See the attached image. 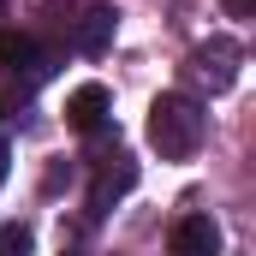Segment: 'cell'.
Returning <instances> with one entry per match:
<instances>
[{
    "label": "cell",
    "instance_id": "cell-1",
    "mask_svg": "<svg viewBox=\"0 0 256 256\" xmlns=\"http://www.w3.org/2000/svg\"><path fill=\"white\" fill-rule=\"evenodd\" d=\"M202 131H208V114L196 108L191 96H161L149 108V143L161 149V161H185L202 149Z\"/></svg>",
    "mask_w": 256,
    "mask_h": 256
},
{
    "label": "cell",
    "instance_id": "cell-2",
    "mask_svg": "<svg viewBox=\"0 0 256 256\" xmlns=\"http://www.w3.org/2000/svg\"><path fill=\"white\" fill-rule=\"evenodd\" d=\"M238 42L232 36H208L202 48L191 54V66H196V78H208V90H232V78H238Z\"/></svg>",
    "mask_w": 256,
    "mask_h": 256
},
{
    "label": "cell",
    "instance_id": "cell-3",
    "mask_svg": "<svg viewBox=\"0 0 256 256\" xmlns=\"http://www.w3.org/2000/svg\"><path fill=\"white\" fill-rule=\"evenodd\" d=\"M131 185H137V161H131V155H108V161L96 167V179H90V214H108L114 196H126Z\"/></svg>",
    "mask_w": 256,
    "mask_h": 256
},
{
    "label": "cell",
    "instance_id": "cell-4",
    "mask_svg": "<svg viewBox=\"0 0 256 256\" xmlns=\"http://www.w3.org/2000/svg\"><path fill=\"white\" fill-rule=\"evenodd\" d=\"M108 108H114V96H108L102 84H78V90L66 96V126L90 137V131H102V126H108Z\"/></svg>",
    "mask_w": 256,
    "mask_h": 256
},
{
    "label": "cell",
    "instance_id": "cell-5",
    "mask_svg": "<svg viewBox=\"0 0 256 256\" xmlns=\"http://www.w3.org/2000/svg\"><path fill=\"white\" fill-rule=\"evenodd\" d=\"M167 256H220V226L208 214H185L167 238Z\"/></svg>",
    "mask_w": 256,
    "mask_h": 256
},
{
    "label": "cell",
    "instance_id": "cell-6",
    "mask_svg": "<svg viewBox=\"0 0 256 256\" xmlns=\"http://www.w3.org/2000/svg\"><path fill=\"white\" fill-rule=\"evenodd\" d=\"M114 24H120V12H114V6H90V12L78 18V30H72V48H78V54H108Z\"/></svg>",
    "mask_w": 256,
    "mask_h": 256
},
{
    "label": "cell",
    "instance_id": "cell-7",
    "mask_svg": "<svg viewBox=\"0 0 256 256\" xmlns=\"http://www.w3.org/2000/svg\"><path fill=\"white\" fill-rule=\"evenodd\" d=\"M36 60H42V54H36V42H30V36L0 30V66H12V72H18V66H30V72H36Z\"/></svg>",
    "mask_w": 256,
    "mask_h": 256
},
{
    "label": "cell",
    "instance_id": "cell-8",
    "mask_svg": "<svg viewBox=\"0 0 256 256\" xmlns=\"http://www.w3.org/2000/svg\"><path fill=\"white\" fill-rule=\"evenodd\" d=\"M30 226H0V256H30Z\"/></svg>",
    "mask_w": 256,
    "mask_h": 256
},
{
    "label": "cell",
    "instance_id": "cell-9",
    "mask_svg": "<svg viewBox=\"0 0 256 256\" xmlns=\"http://www.w3.org/2000/svg\"><path fill=\"white\" fill-rule=\"evenodd\" d=\"M226 12H232V18H250V12H256V0H226Z\"/></svg>",
    "mask_w": 256,
    "mask_h": 256
},
{
    "label": "cell",
    "instance_id": "cell-10",
    "mask_svg": "<svg viewBox=\"0 0 256 256\" xmlns=\"http://www.w3.org/2000/svg\"><path fill=\"white\" fill-rule=\"evenodd\" d=\"M6 161H12V155H6V143H0V179H6Z\"/></svg>",
    "mask_w": 256,
    "mask_h": 256
},
{
    "label": "cell",
    "instance_id": "cell-11",
    "mask_svg": "<svg viewBox=\"0 0 256 256\" xmlns=\"http://www.w3.org/2000/svg\"><path fill=\"white\" fill-rule=\"evenodd\" d=\"M0 12H6V0H0Z\"/></svg>",
    "mask_w": 256,
    "mask_h": 256
},
{
    "label": "cell",
    "instance_id": "cell-12",
    "mask_svg": "<svg viewBox=\"0 0 256 256\" xmlns=\"http://www.w3.org/2000/svg\"><path fill=\"white\" fill-rule=\"evenodd\" d=\"M66 256H78V250H66Z\"/></svg>",
    "mask_w": 256,
    "mask_h": 256
}]
</instances>
